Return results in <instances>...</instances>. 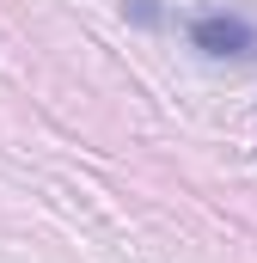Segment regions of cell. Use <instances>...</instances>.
I'll list each match as a JSON object with an SVG mask.
<instances>
[{
	"label": "cell",
	"mask_w": 257,
	"mask_h": 263,
	"mask_svg": "<svg viewBox=\"0 0 257 263\" xmlns=\"http://www.w3.org/2000/svg\"><path fill=\"white\" fill-rule=\"evenodd\" d=\"M190 43L202 55H233V62H245V55H257V25L239 18V12H196L190 18Z\"/></svg>",
	"instance_id": "obj_1"
}]
</instances>
